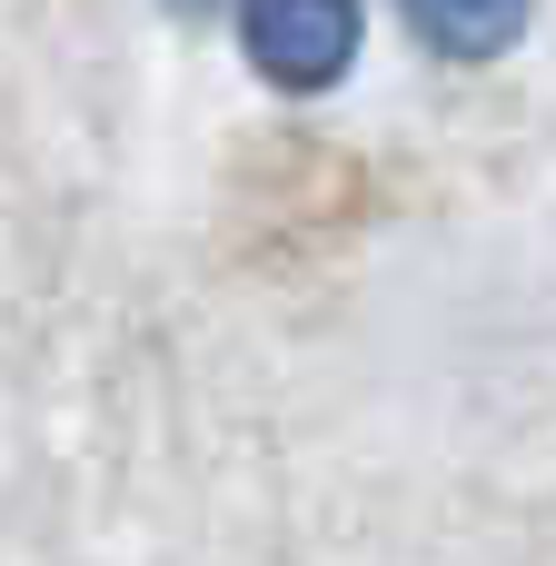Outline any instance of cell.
Here are the masks:
<instances>
[{"mask_svg": "<svg viewBox=\"0 0 556 566\" xmlns=\"http://www.w3.org/2000/svg\"><path fill=\"white\" fill-rule=\"evenodd\" d=\"M249 60L279 90H328L358 60V0H249Z\"/></svg>", "mask_w": 556, "mask_h": 566, "instance_id": "6da1fadb", "label": "cell"}, {"mask_svg": "<svg viewBox=\"0 0 556 566\" xmlns=\"http://www.w3.org/2000/svg\"><path fill=\"white\" fill-rule=\"evenodd\" d=\"M408 30L448 60H497L527 30V0H408Z\"/></svg>", "mask_w": 556, "mask_h": 566, "instance_id": "7a4b0ae2", "label": "cell"}, {"mask_svg": "<svg viewBox=\"0 0 556 566\" xmlns=\"http://www.w3.org/2000/svg\"><path fill=\"white\" fill-rule=\"evenodd\" d=\"M169 10H209V0H169Z\"/></svg>", "mask_w": 556, "mask_h": 566, "instance_id": "3957f363", "label": "cell"}]
</instances>
